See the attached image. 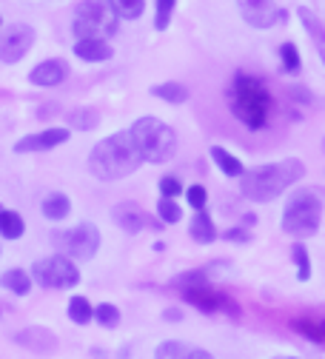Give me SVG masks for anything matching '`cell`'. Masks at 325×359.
Masks as SVG:
<instances>
[{
  "instance_id": "1",
  "label": "cell",
  "mask_w": 325,
  "mask_h": 359,
  "mask_svg": "<svg viewBox=\"0 0 325 359\" xmlns=\"http://www.w3.org/2000/svg\"><path fill=\"white\" fill-rule=\"evenodd\" d=\"M143 165V157L137 151L128 131H114L106 140H100L88 154V174L103 180V183H114L128 174H134Z\"/></svg>"
},
{
  "instance_id": "2",
  "label": "cell",
  "mask_w": 325,
  "mask_h": 359,
  "mask_svg": "<svg viewBox=\"0 0 325 359\" xmlns=\"http://www.w3.org/2000/svg\"><path fill=\"white\" fill-rule=\"evenodd\" d=\"M303 174H305V165L300 160L268 163L240 174V191L251 203H271L280 194H286L294 183H300Z\"/></svg>"
},
{
  "instance_id": "3",
  "label": "cell",
  "mask_w": 325,
  "mask_h": 359,
  "mask_svg": "<svg viewBox=\"0 0 325 359\" xmlns=\"http://www.w3.org/2000/svg\"><path fill=\"white\" fill-rule=\"evenodd\" d=\"M228 100H231V114H234L246 128L263 131L268 126L271 111H274V97L260 77L240 72L234 80H231Z\"/></svg>"
},
{
  "instance_id": "4",
  "label": "cell",
  "mask_w": 325,
  "mask_h": 359,
  "mask_svg": "<svg viewBox=\"0 0 325 359\" xmlns=\"http://www.w3.org/2000/svg\"><path fill=\"white\" fill-rule=\"evenodd\" d=\"M143 163H168L177 154V131L157 117H140L128 128Z\"/></svg>"
},
{
  "instance_id": "5",
  "label": "cell",
  "mask_w": 325,
  "mask_h": 359,
  "mask_svg": "<svg viewBox=\"0 0 325 359\" xmlns=\"http://www.w3.org/2000/svg\"><path fill=\"white\" fill-rule=\"evenodd\" d=\"M322 226V197L317 189L294 191L283 208V231L291 237H314Z\"/></svg>"
},
{
  "instance_id": "6",
  "label": "cell",
  "mask_w": 325,
  "mask_h": 359,
  "mask_svg": "<svg viewBox=\"0 0 325 359\" xmlns=\"http://www.w3.org/2000/svg\"><path fill=\"white\" fill-rule=\"evenodd\" d=\"M174 285L180 288V294H183L185 302L194 305V308L203 311V313H217V311H223V308H225L228 313H237L234 302H231L225 294H220V291L214 288V283L206 277V271L183 274V277H177Z\"/></svg>"
},
{
  "instance_id": "7",
  "label": "cell",
  "mask_w": 325,
  "mask_h": 359,
  "mask_svg": "<svg viewBox=\"0 0 325 359\" xmlns=\"http://www.w3.org/2000/svg\"><path fill=\"white\" fill-rule=\"evenodd\" d=\"M120 29V18L112 12L106 0H83L74 9L72 34L74 37H114Z\"/></svg>"
},
{
  "instance_id": "8",
  "label": "cell",
  "mask_w": 325,
  "mask_h": 359,
  "mask_svg": "<svg viewBox=\"0 0 325 359\" xmlns=\"http://www.w3.org/2000/svg\"><path fill=\"white\" fill-rule=\"evenodd\" d=\"M32 283H37L40 288H55V291H66L74 288L80 283V271L72 257L66 254H55V257H43L32 265Z\"/></svg>"
},
{
  "instance_id": "9",
  "label": "cell",
  "mask_w": 325,
  "mask_h": 359,
  "mask_svg": "<svg viewBox=\"0 0 325 359\" xmlns=\"http://www.w3.org/2000/svg\"><path fill=\"white\" fill-rule=\"evenodd\" d=\"M52 245L58 248V254L86 262L100 251V231H98V226H91V222H80V226H74L69 231L52 234Z\"/></svg>"
},
{
  "instance_id": "10",
  "label": "cell",
  "mask_w": 325,
  "mask_h": 359,
  "mask_svg": "<svg viewBox=\"0 0 325 359\" xmlns=\"http://www.w3.org/2000/svg\"><path fill=\"white\" fill-rule=\"evenodd\" d=\"M34 29L26 23H12L6 32L0 29V63H20L34 46Z\"/></svg>"
},
{
  "instance_id": "11",
  "label": "cell",
  "mask_w": 325,
  "mask_h": 359,
  "mask_svg": "<svg viewBox=\"0 0 325 359\" xmlns=\"http://www.w3.org/2000/svg\"><path fill=\"white\" fill-rule=\"evenodd\" d=\"M237 6L243 20L254 29H271L283 20V9L277 6V0H237Z\"/></svg>"
},
{
  "instance_id": "12",
  "label": "cell",
  "mask_w": 325,
  "mask_h": 359,
  "mask_svg": "<svg viewBox=\"0 0 325 359\" xmlns=\"http://www.w3.org/2000/svg\"><path fill=\"white\" fill-rule=\"evenodd\" d=\"M72 137V131L63 126H52V128H43L37 134H26L15 143V154H29V151H52L58 146H63Z\"/></svg>"
},
{
  "instance_id": "13",
  "label": "cell",
  "mask_w": 325,
  "mask_h": 359,
  "mask_svg": "<svg viewBox=\"0 0 325 359\" xmlns=\"http://www.w3.org/2000/svg\"><path fill=\"white\" fill-rule=\"evenodd\" d=\"M66 77H69V66H66V60H60V57L43 60V63H37V66L29 72V83H32V86H40V88L60 86V83H66Z\"/></svg>"
},
{
  "instance_id": "14",
  "label": "cell",
  "mask_w": 325,
  "mask_h": 359,
  "mask_svg": "<svg viewBox=\"0 0 325 359\" xmlns=\"http://www.w3.org/2000/svg\"><path fill=\"white\" fill-rule=\"evenodd\" d=\"M74 55L83 63H106L114 57V49L106 37H77L74 40Z\"/></svg>"
},
{
  "instance_id": "15",
  "label": "cell",
  "mask_w": 325,
  "mask_h": 359,
  "mask_svg": "<svg viewBox=\"0 0 325 359\" xmlns=\"http://www.w3.org/2000/svg\"><path fill=\"white\" fill-rule=\"evenodd\" d=\"M112 219H114V226H120L126 234H140L149 226L146 211L137 205V203H120V205H114L112 208Z\"/></svg>"
},
{
  "instance_id": "16",
  "label": "cell",
  "mask_w": 325,
  "mask_h": 359,
  "mask_svg": "<svg viewBox=\"0 0 325 359\" xmlns=\"http://www.w3.org/2000/svg\"><path fill=\"white\" fill-rule=\"evenodd\" d=\"M15 342L26 351H34V353H52L58 348V337L49 331V328H43V325H32V328H23Z\"/></svg>"
},
{
  "instance_id": "17",
  "label": "cell",
  "mask_w": 325,
  "mask_h": 359,
  "mask_svg": "<svg viewBox=\"0 0 325 359\" xmlns=\"http://www.w3.org/2000/svg\"><path fill=\"white\" fill-rule=\"evenodd\" d=\"M157 359H211V353L206 348L189 345V342H180V339H166L157 345L154 351Z\"/></svg>"
},
{
  "instance_id": "18",
  "label": "cell",
  "mask_w": 325,
  "mask_h": 359,
  "mask_svg": "<svg viewBox=\"0 0 325 359\" xmlns=\"http://www.w3.org/2000/svg\"><path fill=\"white\" fill-rule=\"evenodd\" d=\"M40 214L46 219H52V222H60V219H66L72 214V200L63 191H49L40 203Z\"/></svg>"
},
{
  "instance_id": "19",
  "label": "cell",
  "mask_w": 325,
  "mask_h": 359,
  "mask_svg": "<svg viewBox=\"0 0 325 359\" xmlns=\"http://www.w3.org/2000/svg\"><path fill=\"white\" fill-rule=\"evenodd\" d=\"M189 234H192L194 243H200V245L214 243V240H217V226H214L211 214H206L203 208H197V214H194L192 222H189Z\"/></svg>"
},
{
  "instance_id": "20",
  "label": "cell",
  "mask_w": 325,
  "mask_h": 359,
  "mask_svg": "<svg viewBox=\"0 0 325 359\" xmlns=\"http://www.w3.org/2000/svg\"><path fill=\"white\" fill-rule=\"evenodd\" d=\"M211 160H214V165L220 168V174H225V177H240L243 171H246V165L240 163V157H234L231 151H225L223 146H211Z\"/></svg>"
},
{
  "instance_id": "21",
  "label": "cell",
  "mask_w": 325,
  "mask_h": 359,
  "mask_svg": "<svg viewBox=\"0 0 325 359\" xmlns=\"http://www.w3.org/2000/svg\"><path fill=\"white\" fill-rule=\"evenodd\" d=\"M0 285L6 291H12L15 297H26L32 291V277L23 271V268H9L6 274H0Z\"/></svg>"
},
{
  "instance_id": "22",
  "label": "cell",
  "mask_w": 325,
  "mask_h": 359,
  "mask_svg": "<svg viewBox=\"0 0 325 359\" xmlns=\"http://www.w3.org/2000/svg\"><path fill=\"white\" fill-rule=\"evenodd\" d=\"M26 231V222L18 211H9V208H0V237L4 240H20Z\"/></svg>"
},
{
  "instance_id": "23",
  "label": "cell",
  "mask_w": 325,
  "mask_h": 359,
  "mask_svg": "<svg viewBox=\"0 0 325 359\" xmlns=\"http://www.w3.org/2000/svg\"><path fill=\"white\" fill-rule=\"evenodd\" d=\"M152 95L157 100H166V103L180 106V103L189 100V88H185L183 83H160V86H152Z\"/></svg>"
},
{
  "instance_id": "24",
  "label": "cell",
  "mask_w": 325,
  "mask_h": 359,
  "mask_svg": "<svg viewBox=\"0 0 325 359\" xmlns=\"http://www.w3.org/2000/svg\"><path fill=\"white\" fill-rule=\"evenodd\" d=\"M120 20H137L146 12V0H106Z\"/></svg>"
},
{
  "instance_id": "25",
  "label": "cell",
  "mask_w": 325,
  "mask_h": 359,
  "mask_svg": "<svg viewBox=\"0 0 325 359\" xmlns=\"http://www.w3.org/2000/svg\"><path fill=\"white\" fill-rule=\"evenodd\" d=\"M91 305L86 297H72L69 299V308H66V317L72 320V323H77V325H88L91 323Z\"/></svg>"
},
{
  "instance_id": "26",
  "label": "cell",
  "mask_w": 325,
  "mask_h": 359,
  "mask_svg": "<svg viewBox=\"0 0 325 359\" xmlns=\"http://www.w3.org/2000/svg\"><path fill=\"white\" fill-rule=\"evenodd\" d=\"M98 123H100V114H98V109H74L72 114H69V126L72 128H77V131H91V128H98Z\"/></svg>"
},
{
  "instance_id": "27",
  "label": "cell",
  "mask_w": 325,
  "mask_h": 359,
  "mask_svg": "<svg viewBox=\"0 0 325 359\" xmlns=\"http://www.w3.org/2000/svg\"><path fill=\"white\" fill-rule=\"evenodd\" d=\"M91 320H98L100 328H114L120 325V311L112 302H100L98 308H91Z\"/></svg>"
},
{
  "instance_id": "28",
  "label": "cell",
  "mask_w": 325,
  "mask_h": 359,
  "mask_svg": "<svg viewBox=\"0 0 325 359\" xmlns=\"http://www.w3.org/2000/svg\"><path fill=\"white\" fill-rule=\"evenodd\" d=\"M297 18H300V23L308 29V34L314 37V43H317V49L322 52V23H319V18L308 9V6H300L297 9Z\"/></svg>"
},
{
  "instance_id": "29",
  "label": "cell",
  "mask_w": 325,
  "mask_h": 359,
  "mask_svg": "<svg viewBox=\"0 0 325 359\" xmlns=\"http://www.w3.org/2000/svg\"><path fill=\"white\" fill-rule=\"evenodd\" d=\"M291 257H294V265H297V280L300 283H308L311 280V257H308V248L303 243H294L291 245Z\"/></svg>"
},
{
  "instance_id": "30",
  "label": "cell",
  "mask_w": 325,
  "mask_h": 359,
  "mask_svg": "<svg viewBox=\"0 0 325 359\" xmlns=\"http://www.w3.org/2000/svg\"><path fill=\"white\" fill-rule=\"evenodd\" d=\"M157 217H160V222H166V226H174V222H180V217H183V208L174 197H160L157 200Z\"/></svg>"
},
{
  "instance_id": "31",
  "label": "cell",
  "mask_w": 325,
  "mask_h": 359,
  "mask_svg": "<svg viewBox=\"0 0 325 359\" xmlns=\"http://www.w3.org/2000/svg\"><path fill=\"white\" fill-rule=\"evenodd\" d=\"M174 6H177V0H157V9H154V29L157 32H166L171 26Z\"/></svg>"
},
{
  "instance_id": "32",
  "label": "cell",
  "mask_w": 325,
  "mask_h": 359,
  "mask_svg": "<svg viewBox=\"0 0 325 359\" xmlns=\"http://www.w3.org/2000/svg\"><path fill=\"white\" fill-rule=\"evenodd\" d=\"M280 63H283V69H286L288 74H297V72H300L303 57H300V52H297L294 43H283V46H280Z\"/></svg>"
},
{
  "instance_id": "33",
  "label": "cell",
  "mask_w": 325,
  "mask_h": 359,
  "mask_svg": "<svg viewBox=\"0 0 325 359\" xmlns=\"http://www.w3.org/2000/svg\"><path fill=\"white\" fill-rule=\"evenodd\" d=\"M294 328H297L303 337H308L314 345H322V342H325V325H322V323H314V320H303V323H297Z\"/></svg>"
},
{
  "instance_id": "34",
  "label": "cell",
  "mask_w": 325,
  "mask_h": 359,
  "mask_svg": "<svg viewBox=\"0 0 325 359\" xmlns=\"http://www.w3.org/2000/svg\"><path fill=\"white\" fill-rule=\"evenodd\" d=\"M157 189H160V197H180L183 194V183L177 177H160V183H157Z\"/></svg>"
},
{
  "instance_id": "35",
  "label": "cell",
  "mask_w": 325,
  "mask_h": 359,
  "mask_svg": "<svg viewBox=\"0 0 325 359\" xmlns=\"http://www.w3.org/2000/svg\"><path fill=\"white\" fill-rule=\"evenodd\" d=\"M185 200H189L192 208H206V200H208V191L203 186H189V189H183Z\"/></svg>"
},
{
  "instance_id": "36",
  "label": "cell",
  "mask_w": 325,
  "mask_h": 359,
  "mask_svg": "<svg viewBox=\"0 0 325 359\" xmlns=\"http://www.w3.org/2000/svg\"><path fill=\"white\" fill-rule=\"evenodd\" d=\"M225 240H228V243H248V231H243V229H228V231H225Z\"/></svg>"
},
{
  "instance_id": "37",
  "label": "cell",
  "mask_w": 325,
  "mask_h": 359,
  "mask_svg": "<svg viewBox=\"0 0 325 359\" xmlns=\"http://www.w3.org/2000/svg\"><path fill=\"white\" fill-rule=\"evenodd\" d=\"M163 320L177 323V320H183V311H180V308H168V311H163Z\"/></svg>"
},
{
  "instance_id": "38",
  "label": "cell",
  "mask_w": 325,
  "mask_h": 359,
  "mask_svg": "<svg viewBox=\"0 0 325 359\" xmlns=\"http://www.w3.org/2000/svg\"><path fill=\"white\" fill-rule=\"evenodd\" d=\"M0 29H4V20H0Z\"/></svg>"
},
{
  "instance_id": "39",
  "label": "cell",
  "mask_w": 325,
  "mask_h": 359,
  "mask_svg": "<svg viewBox=\"0 0 325 359\" xmlns=\"http://www.w3.org/2000/svg\"><path fill=\"white\" fill-rule=\"evenodd\" d=\"M0 208H4V205H0Z\"/></svg>"
}]
</instances>
